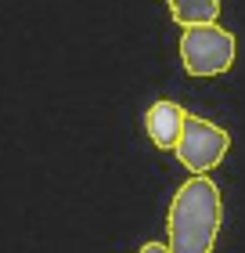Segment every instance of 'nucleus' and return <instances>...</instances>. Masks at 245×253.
<instances>
[{
    "instance_id": "1",
    "label": "nucleus",
    "mask_w": 245,
    "mask_h": 253,
    "mask_svg": "<svg viewBox=\"0 0 245 253\" xmlns=\"http://www.w3.org/2000/svg\"><path fill=\"white\" fill-rule=\"evenodd\" d=\"M220 188L206 174H195L180 185L170 203V253H213L220 235Z\"/></svg>"
},
{
    "instance_id": "2",
    "label": "nucleus",
    "mask_w": 245,
    "mask_h": 253,
    "mask_svg": "<svg viewBox=\"0 0 245 253\" xmlns=\"http://www.w3.org/2000/svg\"><path fill=\"white\" fill-rule=\"evenodd\" d=\"M180 62L191 76H220L235 65V37L216 26H188L180 37Z\"/></svg>"
},
{
    "instance_id": "3",
    "label": "nucleus",
    "mask_w": 245,
    "mask_h": 253,
    "mask_svg": "<svg viewBox=\"0 0 245 253\" xmlns=\"http://www.w3.org/2000/svg\"><path fill=\"white\" fill-rule=\"evenodd\" d=\"M231 148V137L224 126L209 123V120H198V116H188V123H184V134L177 141V159L184 167L191 170V174H209V170H216L220 163H224Z\"/></svg>"
},
{
    "instance_id": "4",
    "label": "nucleus",
    "mask_w": 245,
    "mask_h": 253,
    "mask_svg": "<svg viewBox=\"0 0 245 253\" xmlns=\"http://www.w3.org/2000/svg\"><path fill=\"white\" fill-rule=\"evenodd\" d=\"M184 123H188V112L177 101H166V98L151 101L148 112H144V130L155 141V148H177L180 134H184Z\"/></svg>"
},
{
    "instance_id": "5",
    "label": "nucleus",
    "mask_w": 245,
    "mask_h": 253,
    "mask_svg": "<svg viewBox=\"0 0 245 253\" xmlns=\"http://www.w3.org/2000/svg\"><path fill=\"white\" fill-rule=\"evenodd\" d=\"M173 22H180L184 29L188 26H206V22L220 18V0H166Z\"/></svg>"
},
{
    "instance_id": "6",
    "label": "nucleus",
    "mask_w": 245,
    "mask_h": 253,
    "mask_svg": "<svg viewBox=\"0 0 245 253\" xmlns=\"http://www.w3.org/2000/svg\"><path fill=\"white\" fill-rule=\"evenodd\" d=\"M141 253H170V246H162V243H144Z\"/></svg>"
}]
</instances>
